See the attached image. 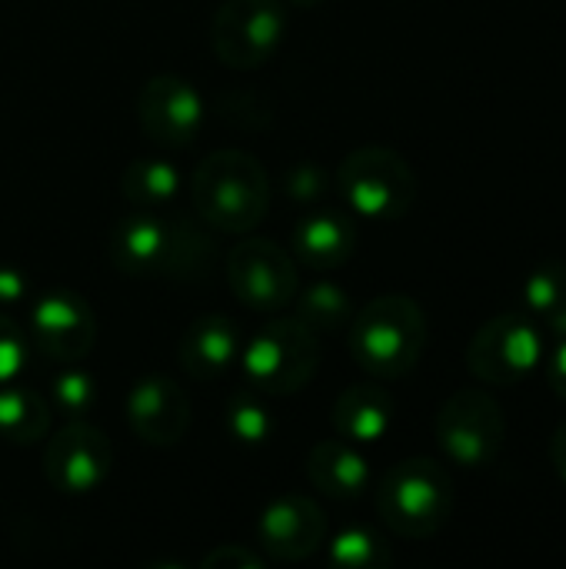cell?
<instances>
[{
  "label": "cell",
  "instance_id": "5bb4252c",
  "mask_svg": "<svg viewBox=\"0 0 566 569\" xmlns=\"http://www.w3.org/2000/svg\"><path fill=\"white\" fill-rule=\"evenodd\" d=\"M127 423L147 447H177L190 433L193 407L173 377L147 373L127 393Z\"/></svg>",
  "mask_w": 566,
  "mask_h": 569
},
{
  "label": "cell",
  "instance_id": "836d02e7",
  "mask_svg": "<svg viewBox=\"0 0 566 569\" xmlns=\"http://www.w3.org/2000/svg\"><path fill=\"white\" fill-rule=\"evenodd\" d=\"M284 3H290V7H300V10H310V7H317V3H324V0H284Z\"/></svg>",
  "mask_w": 566,
  "mask_h": 569
},
{
  "label": "cell",
  "instance_id": "4316f807",
  "mask_svg": "<svg viewBox=\"0 0 566 569\" xmlns=\"http://www.w3.org/2000/svg\"><path fill=\"white\" fill-rule=\"evenodd\" d=\"M30 337L7 313H0V387L23 380L30 367Z\"/></svg>",
  "mask_w": 566,
  "mask_h": 569
},
{
  "label": "cell",
  "instance_id": "ac0fdd59",
  "mask_svg": "<svg viewBox=\"0 0 566 569\" xmlns=\"http://www.w3.org/2000/svg\"><path fill=\"white\" fill-rule=\"evenodd\" d=\"M290 243H294V253L300 263H307L314 270H337L357 250V227L347 213L317 210V213H307L294 227Z\"/></svg>",
  "mask_w": 566,
  "mask_h": 569
},
{
  "label": "cell",
  "instance_id": "1f68e13d",
  "mask_svg": "<svg viewBox=\"0 0 566 569\" xmlns=\"http://www.w3.org/2000/svg\"><path fill=\"white\" fill-rule=\"evenodd\" d=\"M550 463H554L557 477L566 483V423L564 427H557V433H554V440H550Z\"/></svg>",
  "mask_w": 566,
  "mask_h": 569
},
{
  "label": "cell",
  "instance_id": "f1b7e54d",
  "mask_svg": "<svg viewBox=\"0 0 566 569\" xmlns=\"http://www.w3.org/2000/svg\"><path fill=\"white\" fill-rule=\"evenodd\" d=\"M203 569H260L264 567V557H257L254 550L240 547V543H224L217 550H210L203 557Z\"/></svg>",
  "mask_w": 566,
  "mask_h": 569
},
{
  "label": "cell",
  "instance_id": "484cf974",
  "mask_svg": "<svg viewBox=\"0 0 566 569\" xmlns=\"http://www.w3.org/2000/svg\"><path fill=\"white\" fill-rule=\"evenodd\" d=\"M524 307L534 317H550L557 307L566 303V263L560 260H547L540 263L520 287Z\"/></svg>",
  "mask_w": 566,
  "mask_h": 569
},
{
  "label": "cell",
  "instance_id": "9c48e42d",
  "mask_svg": "<svg viewBox=\"0 0 566 569\" xmlns=\"http://www.w3.org/2000/svg\"><path fill=\"white\" fill-rule=\"evenodd\" d=\"M224 270L230 293L257 313H280L294 307V297L300 290L294 253L267 237L244 233V240L230 247Z\"/></svg>",
  "mask_w": 566,
  "mask_h": 569
},
{
  "label": "cell",
  "instance_id": "f546056e",
  "mask_svg": "<svg viewBox=\"0 0 566 569\" xmlns=\"http://www.w3.org/2000/svg\"><path fill=\"white\" fill-rule=\"evenodd\" d=\"M30 297V280L17 267H0V307H17Z\"/></svg>",
  "mask_w": 566,
  "mask_h": 569
},
{
  "label": "cell",
  "instance_id": "d6986e66",
  "mask_svg": "<svg viewBox=\"0 0 566 569\" xmlns=\"http://www.w3.org/2000/svg\"><path fill=\"white\" fill-rule=\"evenodd\" d=\"M330 423L337 437L357 447L380 443L394 427V397L380 383H354L337 397L330 410Z\"/></svg>",
  "mask_w": 566,
  "mask_h": 569
},
{
  "label": "cell",
  "instance_id": "cb8c5ba5",
  "mask_svg": "<svg viewBox=\"0 0 566 569\" xmlns=\"http://www.w3.org/2000/svg\"><path fill=\"white\" fill-rule=\"evenodd\" d=\"M224 427L227 433L244 447H260L274 437V417L270 410L247 390H237L224 407Z\"/></svg>",
  "mask_w": 566,
  "mask_h": 569
},
{
  "label": "cell",
  "instance_id": "4dcf8cb0",
  "mask_svg": "<svg viewBox=\"0 0 566 569\" xmlns=\"http://www.w3.org/2000/svg\"><path fill=\"white\" fill-rule=\"evenodd\" d=\"M547 383L560 400H566V340H557L547 357Z\"/></svg>",
  "mask_w": 566,
  "mask_h": 569
},
{
  "label": "cell",
  "instance_id": "30bf717a",
  "mask_svg": "<svg viewBox=\"0 0 566 569\" xmlns=\"http://www.w3.org/2000/svg\"><path fill=\"white\" fill-rule=\"evenodd\" d=\"M544 363V333L524 313H500L487 320L470 347L467 367L480 383L517 387Z\"/></svg>",
  "mask_w": 566,
  "mask_h": 569
},
{
  "label": "cell",
  "instance_id": "8fae6325",
  "mask_svg": "<svg viewBox=\"0 0 566 569\" xmlns=\"http://www.w3.org/2000/svg\"><path fill=\"white\" fill-rule=\"evenodd\" d=\"M113 443L103 430L87 420H67L43 453V477L63 497H87L110 480Z\"/></svg>",
  "mask_w": 566,
  "mask_h": 569
},
{
  "label": "cell",
  "instance_id": "d4e9b609",
  "mask_svg": "<svg viewBox=\"0 0 566 569\" xmlns=\"http://www.w3.org/2000/svg\"><path fill=\"white\" fill-rule=\"evenodd\" d=\"M93 403H97L93 377L77 363H63V370L53 373L50 380V410H57L67 420H87Z\"/></svg>",
  "mask_w": 566,
  "mask_h": 569
},
{
  "label": "cell",
  "instance_id": "4fadbf2b",
  "mask_svg": "<svg viewBox=\"0 0 566 569\" xmlns=\"http://www.w3.org/2000/svg\"><path fill=\"white\" fill-rule=\"evenodd\" d=\"M27 337L40 357L57 360L60 367L80 363L97 343V317L83 297L70 290H50L33 300Z\"/></svg>",
  "mask_w": 566,
  "mask_h": 569
},
{
  "label": "cell",
  "instance_id": "e0dca14e",
  "mask_svg": "<svg viewBox=\"0 0 566 569\" xmlns=\"http://www.w3.org/2000/svg\"><path fill=\"white\" fill-rule=\"evenodd\" d=\"M307 480L330 500H357L370 490V463L344 437L320 440L307 457Z\"/></svg>",
  "mask_w": 566,
  "mask_h": 569
},
{
  "label": "cell",
  "instance_id": "44dd1931",
  "mask_svg": "<svg viewBox=\"0 0 566 569\" xmlns=\"http://www.w3.org/2000/svg\"><path fill=\"white\" fill-rule=\"evenodd\" d=\"M183 190V177L170 160L160 157H143L127 163V170L120 173V193L140 207V210H157L177 200V193Z\"/></svg>",
  "mask_w": 566,
  "mask_h": 569
},
{
  "label": "cell",
  "instance_id": "7c38bea8",
  "mask_svg": "<svg viewBox=\"0 0 566 569\" xmlns=\"http://www.w3.org/2000/svg\"><path fill=\"white\" fill-rule=\"evenodd\" d=\"M203 120L207 107L200 90L177 73H157L137 93L140 130L167 150H187L197 143Z\"/></svg>",
  "mask_w": 566,
  "mask_h": 569
},
{
  "label": "cell",
  "instance_id": "8992f818",
  "mask_svg": "<svg viewBox=\"0 0 566 569\" xmlns=\"http://www.w3.org/2000/svg\"><path fill=\"white\" fill-rule=\"evenodd\" d=\"M334 187L347 207L370 223H394L417 203L414 167L397 150L377 143L350 150L334 173Z\"/></svg>",
  "mask_w": 566,
  "mask_h": 569
},
{
  "label": "cell",
  "instance_id": "d6a6232c",
  "mask_svg": "<svg viewBox=\"0 0 566 569\" xmlns=\"http://www.w3.org/2000/svg\"><path fill=\"white\" fill-rule=\"evenodd\" d=\"M544 320H547L554 340H566V303L564 307H557V310H554L550 317H544Z\"/></svg>",
  "mask_w": 566,
  "mask_h": 569
},
{
  "label": "cell",
  "instance_id": "9a60e30c",
  "mask_svg": "<svg viewBox=\"0 0 566 569\" xmlns=\"http://www.w3.org/2000/svg\"><path fill=\"white\" fill-rule=\"evenodd\" d=\"M257 540L270 560L300 563L310 560L327 543V520L324 510L300 493L277 497L257 523Z\"/></svg>",
  "mask_w": 566,
  "mask_h": 569
},
{
  "label": "cell",
  "instance_id": "ba28073f",
  "mask_svg": "<svg viewBox=\"0 0 566 569\" xmlns=\"http://www.w3.org/2000/svg\"><path fill=\"white\" fill-rule=\"evenodd\" d=\"M504 437H507V420L500 403L477 387L457 390L437 410V443L444 457L457 467L467 470L490 467L504 450Z\"/></svg>",
  "mask_w": 566,
  "mask_h": 569
},
{
  "label": "cell",
  "instance_id": "83f0119b",
  "mask_svg": "<svg viewBox=\"0 0 566 569\" xmlns=\"http://www.w3.org/2000/svg\"><path fill=\"white\" fill-rule=\"evenodd\" d=\"M284 187H287V197L297 203V207H314L327 197L330 190V173L320 167V163H294L284 177Z\"/></svg>",
  "mask_w": 566,
  "mask_h": 569
},
{
  "label": "cell",
  "instance_id": "2e32d148",
  "mask_svg": "<svg viewBox=\"0 0 566 569\" xmlns=\"http://www.w3.org/2000/svg\"><path fill=\"white\" fill-rule=\"evenodd\" d=\"M240 347H244V333H240V327L230 317L203 313L180 337V367L193 380L214 383L230 367H237Z\"/></svg>",
  "mask_w": 566,
  "mask_h": 569
},
{
  "label": "cell",
  "instance_id": "277c9868",
  "mask_svg": "<svg viewBox=\"0 0 566 569\" xmlns=\"http://www.w3.org/2000/svg\"><path fill=\"white\" fill-rule=\"evenodd\" d=\"M377 513L397 537L427 540L454 517V480L437 460H400L377 483Z\"/></svg>",
  "mask_w": 566,
  "mask_h": 569
},
{
  "label": "cell",
  "instance_id": "52a82bcc",
  "mask_svg": "<svg viewBox=\"0 0 566 569\" xmlns=\"http://www.w3.org/2000/svg\"><path fill=\"white\" fill-rule=\"evenodd\" d=\"M287 37L284 0H224L210 23V43L220 63L257 70L274 60Z\"/></svg>",
  "mask_w": 566,
  "mask_h": 569
},
{
  "label": "cell",
  "instance_id": "5b68a950",
  "mask_svg": "<svg viewBox=\"0 0 566 569\" xmlns=\"http://www.w3.org/2000/svg\"><path fill=\"white\" fill-rule=\"evenodd\" d=\"M237 363L257 393L294 397L320 367V337L304 320L280 317L244 340Z\"/></svg>",
  "mask_w": 566,
  "mask_h": 569
},
{
  "label": "cell",
  "instance_id": "7a4b0ae2",
  "mask_svg": "<svg viewBox=\"0 0 566 569\" xmlns=\"http://www.w3.org/2000/svg\"><path fill=\"white\" fill-rule=\"evenodd\" d=\"M427 313L414 297L384 293L364 303L350 327L347 343L364 373L374 380L407 377L427 350Z\"/></svg>",
  "mask_w": 566,
  "mask_h": 569
},
{
  "label": "cell",
  "instance_id": "ffe728a7",
  "mask_svg": "<svg viewBox=\"0 0 566 569\" xmlns=\"http://www.w3.org/2000/svg\"><path fill=\"white\" fill-rule=\"evenodd\" d=\"M50 403L23 380L0 387V437L13 447H33L50 430Z\"/></svg>",
  "mask_w": 566,
  "mask_h": 569
},
{
  "label": "cell",
  "instance_id": "7402d4cb",
  "mask_svg": "<svg viewBox=\"0 0 566 569\" xmlns=\"http://www.w3.org/2000/svg\"><path fill=\"white\" fill-rule=\"evenodd\" d=\"M294 307H297V320H304L317 337L320 333H340L350 327L357 307H354V297L334 283V280H314L307 287L297 290L294 297Z\"/></svg>",
  "mask_w": 566,
  "mask_h": 569
},
{
  "label": "cell",
  "instance_id": "3957f363",
  "mask_svg": "<svg viewBox=\"0 0 566 569\" xmlns=\"http://www.w3.org/2000/svg\"><path fill=\"white\" fill-rule=\"evenodd\" d=\"M110 263L123 277L140 280H187L203 270L210 240L183 220H160L153 213H130L110 230Z\"/></svg>",
  "mask_w": 566,
  "mask_h": 569
},
{
  "label": "cell",
  "instance_id": "603a6c76",
  "mask_svg": "<svg viewBox=\"0 0 566 569\" xmlns=\"http://www.w3.org/2000/svg\"><path fill=\"white\" fill-rule=\"evenodd\" d=\"M327 560L337 569H387L394 563V553L390 543L370 527H347L330 540Z\"/></svg>",
  "mask_w": 566,
  "mask_h": 569
},
{
  "label": "cell",
  "instance_id": "6da1fadb",
  "mask_svg": "<svg viewBox=\"0 0 566 569\" xmlns=\"http://www.w3.org/2000/svg\"><path fill=\"white\" fill-rule=\"evenodd\" d=\"M190 200L203 223L220 233H254L270 210V180L264 163L240 150L224 147L207 153L190 177Z\"/></svg>",
  "mask_w": 566,
  "mask_h": 569
}]
</instances>
